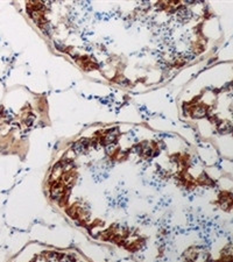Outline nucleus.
Listing matches in <instances>:
<instances>
[{
	"mask_svg": "<svg viewBox=\"0 0 233 262\" xmlns=\"http://www.w3.org/2000/svg\"><path fill=\"white\" fill-rule=\"evenodd\" d=\"M32 262H82L79 260H71V259H68V257L65 256H56V255H50L49 257H46V259H39V260H35V261H32Z\"/></svg>",
	"mask_w": 233,
	"mask_h": 262,
	"instance_id": "f257e3e1",
	"label": "nucleus"
}]
</instances>
